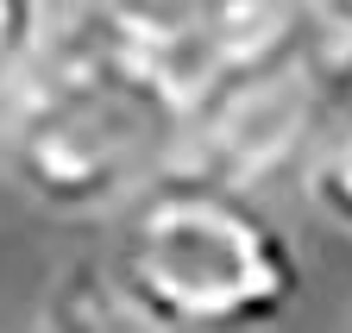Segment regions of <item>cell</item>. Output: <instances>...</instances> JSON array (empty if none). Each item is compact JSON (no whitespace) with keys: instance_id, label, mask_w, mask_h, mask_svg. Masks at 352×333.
Instances as JSON below:
<instances>
[{"instance_id":"cell-6","label":"cell","mask_w":352,"mask_h":333,"mask_svg":"<svg viewBox=\"0 0 352 333\" xmlns=\"http://www.w3.org/2000/svg\"><path fill=\"white\" fill-rule=\"evenodd\" d=\"M95 7L113 13L120 25H132L139 38H170V32H189V25H208V19L264 7V0H95Z\"/></svg>"},{"instance_id":"cell-2","label":"cell","mask_w":352,"mask_h":333,"mask_svg":"<svg viewBox=\"0 0 352 333\" xmlns=\"http://www.w3.org/2000/svg\"><path fill=\"white\" fill-rule=\"evenodd\" d=\"M113 271L195 333H264L302 296V258L264 195L220 176H157L120 207Z\"/></svg>"},{"instance_id":"cell-1","label":"cell","mask_w":352,"mask_h":333,"mask_svg":"<svg viewBox=\"0 0 352 333\" xmlns=\"http://www.w3.org/2000/svg\"><path fill=\"white\" fill-rule=\"evenodd\" d=\"M183 126L189 107L151 45L76 0L0 113V170L44 214L101 220L183 163Z\"/></svg>"},{"instance_id":"cell-3","label":"cell","mask_w":352,"mask_h":333,"mask_svg":"<svg viewBox=\"0 0 352 333\" xmlns=\"http://www.w3.org/2000/svg\"><path fill=\"white\" fill-rule=\"evenodd\" d=\"M352 89V45L308 13V0L258 25L233 45L195 89L183 95V170L220 176L264 195L271 183H296L315 133Z\"/></svg>"},{"instance_id":"cell-4","label":"cell","mask_w":352,"mask_h":333,"mask_svg":"<svg viewBox=\"0 0 352 333\" xmlns=\"http://www.w3.org/2000/svg\"><path fill=\"white\" fill-rule=\"evenodd\" d=\"M38 333H195V327H183L157 302H145L107 258H88L51 283Z\"/></svg>"},{"instance_id":"cell-7","label":"cell","mask_w":352,"mask_h":333,"mask_svg":"<svg viewBox=\"0 0 352 333\" xmlns=\"http://www.w3.org/2000/svg\"><path fill=\"white\" fill-rule=\"evenodd\" d=\"M51 19H57L51 0H0V113H7L19 76L32 69V57L44 45V32H51Z\"/></svg>"},{"instance_id":"cell-8","label":"cell","mask_w":352,"mask_h":333,"mask_svg":"<svg viewBox=\"0 0 352 333\" xmlns=\"http://www.w3.org/2000/svg\"><path fill=\"white\" fill-rule=\"evenodd\" d=\"M308 13H315L321 25H333L346 45H352V0H308Z\"/></svg>"},{"instance_id":"cell-5","label":"cell","mask_w":352,"mask_h":333,"mask_svg":"<svg viewBox=\"0 0 352 333\" xmlns=\"http://www.w3.org/2000/svg\"><path fill=\"white\" fill-rule=\"evenodd\" d=\"M296 189L333 233L352 239V89L340 95V107L327 113V126L315 133V145H308L302 170H296Z\"/></svg>"}]
</instances>
